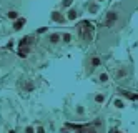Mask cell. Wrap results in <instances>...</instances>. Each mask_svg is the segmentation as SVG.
Instances as JSON below:
<instances>
[{
  "label": "cell",
  "mask_w": 138,
  "mask_h": 133,
  "mask_svg": "<svg viewBox=\"0 0 138 133\" xmlns=\"http://www.w3.org/2000/svg\"><path fill=\"white\" fill-rule=\"evenodd\" d=\"M62 40H63L65 43H70V42H72V35H70V33H63V35H62Z\"/></svg>",
  "instance_id": "obj_11"
},
{
  "label": "cell",
  "mask_w": 138,
  "mask_h": 133,
  "mask_svg": "<svg viewBox=\"0 0 138 133\" xmlns=\"http://www.w3.org/2000/svg\"><path fill=\"white\" fill-rule=\"evenodd\" d=\"M115 106L117 108H123V102L121 100H115Z\"/></svg>",
  "instance_id": "obj_14"
},
{
  "label": "cell",
  "mask_w": 138,
  "mask_h": 133,
  "mask_svg": "<svg viewBox=\"0 0 138 133\" xmlns=\"http://www.w3.org/2000/svg\"><path fill=\"white\" fill-rule=\"evenodd\" d=\"M25 22H27V20L23 19V17L17 19V20H15V23H13V28H15V30H20L22 27H23V25H25Z\"/></svg>",
  "instance_id": "obj_3"
},
{
  "label": "cell",
  "mask_w": 138,
  "mask_h": 133,
  "mask_svg": "<svg viewBox=\"0 0 138 133\" xmlns=\"http://www.w3.org/2000/svg\"><path fill=\"white\" fill-rule=\"evenodd\" d=\"M35 133H45V130H43V128H42V126H38L37 130H35Z\"/></svg>",
  "instance_id": "obj_18"
},
{
  "label": "cell",
  "mask_w": 138,
  "mask_h": 133,
  "mask_svg": "<svg viewBox=\"0 0 138 133\" xmlns=\"http://www.w3.org/2000/svg\"><path fill=\"white\" fill-rule=\"evenodd\" d=\"M72 2H73V0H63V3H62V5H63V7H70V5H72Z\"/></svg>",
  "instance_id": "obj_16"
},
{
  "label": "cell",
  "mask_w": 138,
  "mask_h": 133,
  "mask_svg": "<svg viewBox=\"0 0 138 133\" xmlns=\"http://www.w3.org/2000/svg\"><path fill=\"white\" fill-rule=\"evenodd\" d=\"M19 57L20 58H27L28 57V47H20L19 48Z\"/></svg>",
  "instance_id": "obj_5"
},
{
  "label": "cell",
  "mask_w": 138,
  "mask_h": 133,
  "mask_svg": "<svg viewBox=\"0 0 138 133\" xmlns=\"http://www.w3.org/2000/svg\"><path fill=\"white\" fill-rule=\"evenodd\" d=\"M25 133H35V128L33 126H27L25 128Z\"/></svg>",
  "instance_id": "obj_15"
},
{
  "label": "cell",
  "mask_w": 138,
  "mask_h": 133,
  "mask_svg": "<svg viewBox=\"0 0 138 133\" xmlns=\"http://www.w3.org/2000/svg\"><path fill=\"white\" fill-rule=\"evenodd\" d=\"M10 133H15V132H10Z\"/></svg>",
  "instance_id": "obj_19"
},
{
  "label": "cell",
  "mask_w": 138,
  "mask_h": 133,
  "mask_svg": "<svg viewBox=\"0 0 138 133\" xmlns=\"http://www.w3.org/2000/svg\"><path fill=\"white\" fill-rule=\"evenodd\" d=\"M77 113H78V115H83V106H77Z\"/></svg>",
  "instance_id": "obj_17"
},
{
  "label": "cell",
  "mask_w": 138,
  "mask_h": 133,
  "mask_svg": "<svg viewBox=\"0 0 138 133\" xmlns=\"http://www.w3.org/2000/svg\"><path fill=\"white\" fill-rule=\"evenodd\" d=\"M77 15H78V13H77V10H70V12H68V15H67V19H68V20H75V19H77Z\"/></svg>",
  "instance_id": "obj_9"
},
{
  "label": "cell",
  "mask_w": 138,
  "mask_h": 133,
  "mask_svg": "<svg viewBox=\"0 0 138 133\" xmlns=\"http://www.w3.org/2000/svg\"><path fill=\"white\" fill-rule=\"evenodd\" d=\"M60 38H62V35H60V33H52V35H48L50 43H58V42H60Z\"/></svg>",
  "instance_id": "obj_4"
},
{
  "label": "cell",
  "mask_w": 138,
  "mask_h": 133,
  "mask_svg": "<svg viewBox=\"0 0 138 133\" xmlns=\"http://www.w3.org/2000/svg\"><path fill=\"white\" fill-rule=\"evenodd\" d=\"M52 20L53 22H63V15H60L58 12H53L52 13Z\"/></svg>",
  "instance_id": "obj_6"
},
{
  "label": "cell",
  "mask_w": 138,
  "mask_h": 133,
  "mask_svg": "<svg viewBox=\"0 0 138 133\" xmlns=\"http://www.w3.org/2000/svg\"><path fill=\"white\" fill-rule=\"evenodd\" d=\"M28 43H30V37H25V38H22L19 42V47H27Z\"/></svg>",
  "instance_id": "obj_8"
},
{
  "label": "cell",
  "mask_w": 138,
  "mask_h": 133,
  "mask_svg": "<svg viewBox=\"0 0 138 133\" xmlns=\"http://www.w3.org/2000/svg\"><path fill=\"white\" fill-rule=\"evenodd\" d=\"M7 17H9V19H12V20L20 19V17H19V12H17V10H10L9 13H7Z\"/></svg>",
  "instance_id": "obj_7"
},
{
  "label": "cell",
  "mask_w": 138,
  "mask_h": 133,
  "mask_svg": "<svg viewBox=\"0 0 138 133\" xmlns=\"http://www.w3.org/2000/svg\"><path fill=\"white\" fill-rule=\"evenodd\" d=\"M117 19H118L117 12H110V13L107 15V27H111V25H113V22H117Z\"/></svg>",
  "instance_id": "obj_2"
},
{
  "label": "cell",
  "mask_w": 138,
  "mask_h": 133,
  "mask_svg": "<svg viewBox=\"0 0 138 133\" xmlns=\"http://www.w3.org/2000/svg\"><path fill=\"white\" fill-rule=\"evenodd\" d=\"M95 102H97V103H103V102H105V95H101V93L95 95Z\"/></svg>",
  "instance_id": "obj_12"
},
{
  "label": "cell",
  "mask_w": 138,
  "mask_h": 133,
  "mask_svg": "<svg viewBox=\"0 0 138 133\" xmlns=\"http://www.w3.org/2000/svg\"><path fill=\"white\" fill-rule=\"evenodd\" d=\"M98 80H100V82H108V73H101V75L98 76Z\"/></svg>",
  "instance_id": "obj_13"
},
{
  "label": "cell",
  "mask_w": 138,
  "mask_h": 133,
  "mask_svg": "<svg viewBox=\"0 0 138 133\" xmlns=\"http://www.w3.org/2000/svg\"><path fill=\"white\" fill-rule=\"evenodd\" d=\"M97 66H100V58H98V57H93L92 58V68H97Z\"/></svg>",
  "instance_id": "obj_10"
},
{
  "label": "cell",
  "mask_w": 138,
  "mask_h": 133,
  "mask_svg": "<svg viewBox=\"0 0 138 133\" xmlns=\"http://www.w3.org/2000/svg\"><path fill=\"white\" fill-rule=\"evenodd\" d=\"M92 30H93V25L90 22H80V25H78V35L83 40H92Z\"/></svg>",
  "instance_id": "obj_1"
}]
</instances>
